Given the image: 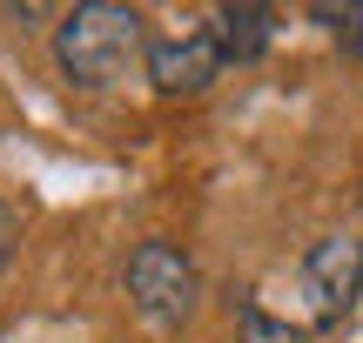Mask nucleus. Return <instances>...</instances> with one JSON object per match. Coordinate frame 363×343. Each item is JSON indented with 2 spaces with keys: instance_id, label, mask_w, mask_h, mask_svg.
Returning a JSON list of instances; mask_svg holds the SVG:
<instances>
[{
  "instance_id": "1",
  "label": "nucleus",
  "mask_w": 363,
  "mask_h": 343,
  "mask_svg": "<svg viewBox=\"0 0 363 343\" xmlns=\"http://www.w3.org/2000/svg\"><path fill=\"white\" fill-rule=\"evenodd\" d=\"M54 54H61V74L74 81V88H115V81L148 54V27H142L135 7L88 0V7H74L61 27H54Z\"/></svg>"
},
{
  "instance_id": "3",
  "label": "nucleus",
  "mask_w": 363,
  "mask_h": 343,
  "mask_svg": "<svg viewBox=\"0 0 363 343\" xmlns=\"http://www.w3.org/2000/svg\"><path fill=\"white\" fill-rule=\"evenodd\" d=\"M303 290H310L316 323H343L363 296V236H323L303 263Z\"/></svg>"
},
{
  "instance_id": "4",
  "label": "nucleus",
  "mask_w": 363,
  "mask_h": 343,
  "mask_svg": "<svg viewBox=\"0 0 363 343\" xmlns=\"http://www.w3.org/2000/svg\"><path fill=\"white\" fill-rule=\"evenodd\" d=\"M216 74H222V47H216V34H182V40L148 47V81H155L162 94H202Z\"/></svg>"
},
{
  "instance_id": "5",
  "label": "nucleus",
  "mask_w": 363,
  "mask_h": 343,
  "mask_svg": "<svg viewBox=\"0 0 363 343\" xmlns=\"http://www.w3.org/2000/svg\"><path fill=\"white\" fill-rule=\"evenodd\" d=\"M269 34H276V13L269 7H222L216 13V47H222V61H256V54L269 47Z\"/></svg>"
},
{
  "instance_id": "8",
  "label": "nucleus",
  "mask_w": 363,
  "mask_h": 343,
  "mask_svg": "<svg viewBox=\"0 0 363 343\" xmlns=\"http://www.w3.org/2000/svg\"><path fill=\"white\" fill-rule=\"evenodd\" d=\"M13 242H21V223H13V209L0 202V263H7V249H13Z\"/></svg>"
},
{
  "instance_id": "7",
  "label": "nucleus",
  "mask_w": 363,
  "mask_h": 343,
  "mask_svg": "<svg viewBox=\"0 0 363 343\" xmlns=\"http://www.w3.org/2000/svg\"><path fill=\"white\" fill-rule=\"evenodd\" d=\"M316 21H330L343 47H350V54H363V7H330V0H323V7H316Z\"/></svg>"
},
{
  "instance_id": "6",
  "label": "nucleus",
  "mask_w": 363,
  "mask_h": 343,
  "mask_svg": "<svg viewBox=\"0 0 363 343\" xmlns=\"http://www.w3.org/2000/svg\"><path fill=\"white\" fill-rule=\"evenodd\" d=\"M235 337H242V343H303V330H296V323L269 317L262 303H242V310H235Z\"/></svg>"
},
{
  "instance_id": "2",
  "label": "nucleus",
  "mask_w": 363,
  "mask_h": 343,
  "mask_svg": "<svg viewBox=\"0 0 363 343\" xmlns=\"http://www.w3.org/2000/svg\"><path fill=\"white\" fill-rule=\"evenodd\" d=\"M195 263L175 249V242H142V249L128 256V296H135V310L142 317H155V323H182L195 310Z\"/></svg>"
}]
</instances>
